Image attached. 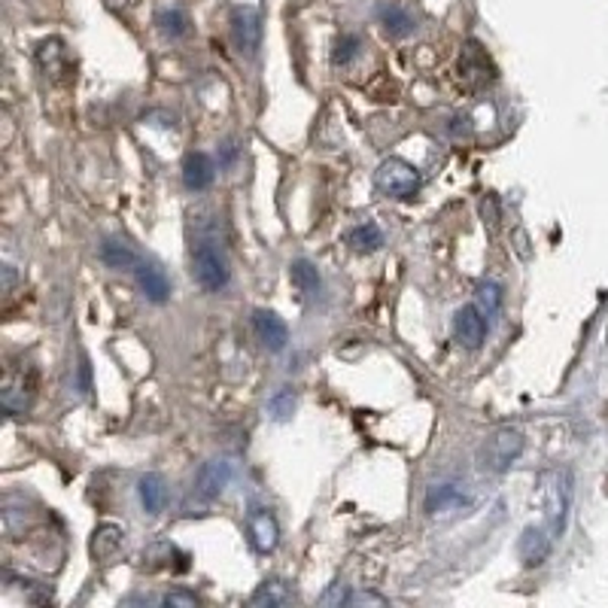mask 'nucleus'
Instances as JSON below:
<instances>
[{"mask_svg":"<svg viewBox=\"0 0 608 608\" xmlns=\"http://www.w3.org/2000/svg\"><path fill=\"white\" fill-rule=\"evenodd\" d=\"M514 247H517V252H520L523 259H530V247H526V234L523 232H514Z\"/></svg>","mask_w":608,"mask_h":608,"instance_id":"33","label":"nucleus"},{"mask_svg":"<svg viewBox=\"0 0 608 608\" xmlns=\"http://www.w3.org/2000/svg\"><path fill=\"white\" fill-rule=\"evenodd\" d=\"M520 450H523V435L505 426V429L489 435V441L484 448V466L489 471H505L517 457H520Z\"/></svg>","mask_w":608,"mask_h":608,"instance_id":"3","label":"nucleus"},{"mask_svg":"<svg viewBox=\"0 0 608 608\" xmlns=\"http://www.w3.org/2000/svg\"><path fill=\"white\" fill-rule=\"evenodd\" d=\"M252 332H256V338L265 344L268 350H283L286 341H289L286 323L280 320L274 311H256L252 314Z\"/></svg>","mask_w":608,"mask_h":608,"instance_id":"6","label":"nucleus"},{"mask_svg":"<svg viewBox=\"0 0 608 608\" xmlns=\"http://www.w3.org/2000/svg\"><path fill=\"white\" fill-rule=\"evenodd\" d=\"M323 603H325V605H332V603H347V593H344V587H341V584H335V587L329 590V593L323 596Z\"/></svg>","mask_w":608,"mask_h":608,"instance_id":"30","label":"nucleus"},{"mask_svg":"<svg viewBox=\"0 0 608 608\" xmlns=\"http://www.w3.org/2000/svg\"><path fill=\"white\" fill-rule=\"evenodd\" d=\"M159 25L161 31L170 34V37H180V34L186 31V15L180 10H170V13H159Z\"/></svg>","mask_w":608,"mask_h":608,"instance_id":"25","label":"nucleus"},{"mask_svg":"<svg viewBox=\"0 0 608 608\" xmlns=\"http://www.w3.org/2000/svg\"><path fill=\"white\" fill-rule=\"evenodd\" d=\"M480 216H484V225H489V232H496V201L493 198H484L480 201Z\"/></svg>","mask_w":608,"mask_h":608,"instance_id":"28","label":"nucleus"},{"mask_svg":"<svg viewBox=\"0 0 608 608\" xmlns=\"http://www.w3.org/2000/svg\"><path fill=\"white\" fill-rule=\"evenodd\" d=\"M289 274H293V283L302 289L304 295H316V293H320V271H316L311 262H304V259L293 262Z\"/></svg>","mask_w":608,"mask_h":608,"instance_id":"19","label":"nucleus"},{"mask_svg":"<svg viewBox=\"0 0 608 608\" xmlns=\"http://www.w3.org/2000/svg\"><path fill=\"white\" fill-rule=\"evenodd\" d=\"M517 553H520L523 566H541L544 560H548L551 553V535L544 530H535V526H530L523 535H520V544H517Z\"/></svg>","mask_w":608,"mask_h":608,"instance_id":"12","label":"nucleus"},{"mask_svg":"<svg viewBox=\"0 0 608 608\" xmlns=\"http://www.w3.org/2000/svg\"><path fill=\"white\" fill-rule=\"evenodd\" d=\"M216 177V168L207 152H189L186 161H183V183L186 189H192V192H204L207 186L213 183Z\"/></svg>","mask_w":608,"mask_h":608,"instance_id":"8","label":"nucleus"},{"mask_svg":"<svg viewBox=\"0 0 608 608\" xmlns=\"http://www.w3.org/2000/svg\"><path fill=\"white\" fill-rule=\"evenodd\" d=\"M234 152H238V149H234L232 143H225V149H222V165H232V161H234Z\"/></svg>","mask_w":608,"mask_h":608,"instance_id":"34","label":"nucleus"},{"mask_svg":"<svg viewBox=\"0 0 608 608\" xmlns=\"http://www.w3.org/2000/svg\"><path fill=\"white\" fill-rule=\"evenodd\" d=\"M165 605H180V608H195L198 605V596L195 593H186V590H170V593L161 599Z\"/></svg>","mask_w":608,"mask_h":608,"instance_id":"26","label":"nucleus"},{"mask_svg":"<svg viewBox=\"0 0 608 608\" xmlns=\"http://www.w3.org/2000/svg\"><path fill=\"white\" fill-rule=\"evenodd\" d=\"M232 31H234V40H238L241 52H252L259 49V40H262V25H259V13L252 10V6H243V10L234 13L232 19Z\"/></svg>","mask_w":608,"mask_h":608,"instance_id":"7","label":"nucleus"},{"mask_svg":"<svg viewBox=\"0 0 608 608\" xmlns=\"http://www.w3.org/2000/svg\"><path fill=\"white\" fill-rule=\"evenodd\" d=\"M250 535H252V544H256V551H262V553L274 551L277 541H280V526L274 520V514L256 508V511L250 514Z\"/></svg>","mask_w":608,"mask_h":608,"instance_id":"9","label":"nucleus"},{"mask_svg":"<svg viewBox=\"0 0 608 608\" xmlns=\"http://www.w3.org/2000/svg\"><path fill=\"white\" fill-rule=\"evenodd\" d=\"M453 335H457V341L462 344V347H469V350H478L480 344H484V338H487V320L478 314L475 304L457 311V320H453Z\"/></svg>","mask_w":608,"mask_h":608,"instance_id":"5","label":"nucleus"},{"mask_svg":"<svg viewBox=\"0 0 608 608\" xmlns=\"http://www.w3.org/2000/svg\"><path fill=\"white\" fill-rule=\"evenodd\" d=\"M475 307H478V314L484 316V320L496 316L499 307H502V289H499L496 283H478V289H475Z\"/></svg>","mask_w":608,"mask_h":608,"instance_id":"20","label":"nucleus"},{"mask_svg":"<svg viewBox=\"0 0 608 608\" xmlns=\"http://www.w3.org/2000/svg\"><path fill=\"white\" fill-rule=\"evenodd\" d=\"M192 274L198 280V286L207 289V293H220L229 283V268H225L222 256L204 241L192 250Z\"/></svg>","mask_w":608,"mask_h":608,"instance_id":"2","label":"nucleus"},{"mask_svg":"<svg viewBox=\"0 0 608 608\" xmlns=\"http://www.w3.org/2000/svg\"><path fill=\"white\" fill-rule=\"evenodd\" d=\"M466 505V493L457 487V484H438L429 489V496H426V511L429 514H444V511H453V508Z\"/></svg>","mask_w":608,"mask_h":608,"instance_id":"15","label":"nucleus"},{"mask_svg":"<svg viewBox=\"0 0 608 608\" xmlns=\"http://www.w3.org/2000/svg\"><path fill=\"white\" fill-rule=\"evenodd\" d=\"M140 502L143 508H147L149 514H156L165 508V499H168V489H165V480H161L159 475H147L140 478Z\"/></svg>","mask_w":608,"mask_h":608,"instance_id":"16","label":"nucleus"},{"mask_svg":"<svg viewBox=\"0 0 608 608\" xmlns=\"http://www.w3.org/2000/svg\"><path fill=\"white\" fill-rule=\"evenodd\" d=\"M380 22H384V28L393 34V37H405V34L414 31V19L402 6H384V10H380Z\"/></svg>","mask_w":608,"mask_h":608,"instance_id":"21","label":"nucleus"},{"mask_svg":"<svg viewBox=\"0 0 608 608\" xmlns=\"http://www.w3.org/2000/svg\"><path fill=\"white\" fill-rule=\"evenodd\" d=\"M289 599L293 596H289L283 581H265V584H259V590L252 593L250 603L252 605H283V603H289Z\"/></svg>","mask_w":608,"mask_h":608,"instance_id":"23","label":"nucleus"},{"mask_svg":"<svg viewBox=\"0 0 608 608\" xmlns=\"http://www.w3.org/2000/svg\"><path fill=\"white\" fill-rule=\"evenodd\" d=\"M134 274H138V283H140L143 293H147L149 302H156V304L168 302L170 283H168L165 271H161L159 265H152V262H138V265H134Z\"/></svg>","mask_w":608,"mask_h":608,"instance_id":"10","label":"nucleus"},{"mask_svg":"<svg viewBox=\"0 0 608 608\" xmlns=\"http://www.w3.org/2000/svg\"><path fill=\"white\" fill-rule=\"evenodd\" d=\"M375 186L384 195L411 198L417 189H420V170H417L414 165H407V161H402V159H386L384 165L377 168Z\"/></svg>","mask_w":608,"mask_h":608,"instance_id":"1","label":"nucleus"},{"mask_svg":"<svg viewBox=\"0 0 608 608\" xmlns=\"http://www.w3.org/2000/svg\"><path fill=\"white\" fill-rule=\"evenodd\" d=\"M459 74H462V83H466V88H484L489 79H493L489 61H487L484 49H480L478 43H469V46L462 49Z\"/></svg>","mask_w":608,"mask_h":608,"instance_id":"4","label":"nucleus"},{"mask_svg":"<svg viewBox=\"0 0 608 608\" xmlns=\"http://www.w3.org/2000/svg\"><path fill=\"white\" fill-rule=\"evenodd\" d=\"M229 478H232L229 462H220V459L204 462V466L198 469V493L204 499H216L225 489V484H229Z\"/></svg>","mask_w":608,"mask_h":608,"instance_id":"13","label":"nucleus"},{"mask_svg":"<svg viewBox=\"0 0 608 608\" xmlns=\"http://www.w3.org/2000/svg\"><path fill=\"white\" fill-rule=\"evenodd\" d=\"M347 603H353V605H384V599L371 596V593H362V596H350Z\"/></svg>","mask_w":608,"mask_h":608,"instance_id":"31","label":"nucleus"},{"mask_svg":"<svg viewBox=\"0 0 608 608\" xmlns=\"http://www.w3.org/2000/svg\"><path fill=\"white\" fill-rule=\"evenodd\" d=\"M119 548H122V530L119 526H113V523L98 526L95 535H92V557L98 562H107L119 553Z\"/></svg>","mask_w":608,"mask_h":608,"instance_id":"14","label":"nucleus"},{"mask_svg":"<svg viewBox=\"0 0 608 608\" xmlns=\"http://www.w3.org/2000/svg\"><path fill=\"white\" fill-rule=\"evenodd\" d=\"M293 407H295V396L289 386H283L274 398H271V411H274L277 420H286V417L293 414Z\"/></svg>","mask_w":608,"mask_h":608,"instance_id":"24","label":"nucleus"},{"mask_svg":"<svg viewBox=\"0 0 608 608\" xmlns=\"http://www.w3.org/2000/svg\"><path fill=\"white\" fill-rule=\"evenodd\" d=\"M31 398H34V380H25V375H13L6 377L4 384V393H0V402L10 414H25L31 407Z\"/></svg>","mask_w":608,"mask_h":608,"instance_id":"11","label":"nucleus"},{"mask_svg":"<svg viewBox=\"0 0 608 608\" xmlns=\"http://www.w3.org/2000/svg\"><path fill=\"white\" fill-rule=\"evenodd\" d=\"M347 243L356 252H375L380 250V243H384V234L375 222H366V225H356V229L347 232Z\"/></svg>","mask_w":608,"mask_h":608,"instance_id":"17","label":"nucleus"},{"mask_svg":"<svg viewBox=\"0 0 608 608\" xmlns=\"http://www.w3.org/2000/svg\"><path fill=\"white\" fill-rule=\"evenodd\" d=\"M356 46H359L356 37H344L338 43V52H335V61H338V65H347V61L356 56Z\"/></svg>","mask_w":608,"mask_h":608,"instance_id":"27","label":"nucleus"},{"mask_svg":"<svg viewBox=\"0 0 608 608\" xmlns=\"http://www.w3.org/2000/svg\"><path fill=\"white\" fill-rule=\"evenodd\" d=\"M101 259H104V265H110V268H134L140 262L129 243H122V241H104Z\"/></svg>","mask_w":608,"mask_h":608,"instance_id":"18","label":"nucleus"},{"mask_svg":"<svg viewBox=\"0 0 608 608\" xmlns=\"http://www.w3.org/2000/svg\"><path fill=\"white\" fill-rule=\"evenodd\" d=\"M37 58H40V67L46 70V74H52V77H58V74H65V70H67L65 49H61L58 40L43 43L40 52H37Z\"/></svg>","mask_w":608,"mask_h":608,"instance_id":"22","label":"nucleus"},{"mask_svg":"<svg viewBox=\"0 0 608 608\" xmlns=\"http://www.w3.org/2000/svg\"><path fill=\"white\" fill-rule=\"evenodd\" d=\"M15 286V268L13 265H4V293L10 295Z\"/></svg>","mask_w":608,"mask_h":608,"instance_id":"32","label":"nucleus"},{"mask_svg":"<svg viewBox=\"0 0 608 608\" xmlns=\"http://www.w3.org/2000/svg\"><path fill=\"white\" fill-rule=\"evenodd\" d=\"M79 389H83V393H88V389H92V368H88L86 359L79 362Z\"/></svg>","mask_w":608,"mask_h":608,"instance_id":"29","label":"nucleus"},{"mask_svg":"<svg viewBox=\"0 0 608 608\" xmlns=\"http://www.w3.org/2000/svg\"><path fill=\"white\" fill-rule=\"evenodd\" d=\"M113 6H122V4H129V0H110Z\"/></svg>","mask_w":608,"mask_h":608,"instance_id":"35","label":"nucleus"}]
</instances>
